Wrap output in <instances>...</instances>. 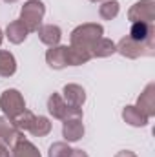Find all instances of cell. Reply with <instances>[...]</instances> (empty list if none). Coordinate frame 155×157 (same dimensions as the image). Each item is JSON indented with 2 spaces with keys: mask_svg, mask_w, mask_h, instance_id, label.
<instances>
[{
  "mask_svg": "<svg viewBox=\"0 0 155 157\" xmlns=\"http://www.w3.org/2000/svg\"><path fill=\"white\" fill-rule=\"evenodd\" d=\"M73 148H70L68 143H53L49 146L47 157H71Z\"/></svg>",
  "mask_w": 155,
  "mask_h": 157,
  "instance_id": "cell-23",
  "label": "cell"
},
{
  "mask_svg": "<svg viewBox=\"0 0 155 157\" xmlns=\"http://www.w3.org/2000/svg\"><path fill=\"white\" fill-rule=\"evenodd\" d=\"M115 157H137L131 150H120V152H117Z\"/></svg>",
  "mask_w": 155,
  "mask_h": 157,
  "instance_id": "cell-24",
  "label": "cell"
},
{
  "mask_svg": "<svg viewBox=\"0 0 155 157\" xmlns=\"http://www.w3.org/2000/svg\"><path fill=\"white\" fill-rule=\"evenodd\" d=\"M0 157H11V154H9V148H7L6 144H2V146H0Z\"/></svg>",
  "mask_w": 155,
  "mask_h": 157,
  "instance_id": "cell-25",
  "label": "cell"
},
{
  "mask_svg": "<svg viewBox=\"0 0 155 157\" xmlns=\"http://www.w3.org/2000/svg\"><path fill=\"white\" fill-rule=\"evenodd\" d=\"M128 37H130V39H133V40H137V42H141V44H153L155 28H153V24H146V22H133Z\"/></svg>",
  "mask_w": 155,
  "mask_h": 157,
  "instance_id": "cell-8",
  "label": "cell"
},
{
  "mask_svg": "<svg viewBox=\"0 0 155 157\" xmlns=\"http://www.w3.org/2000/svg\"><path fill=\"white\" fill-rule=\"evenodd\" d=\"M120 11V4L117 0H104L99 7V15L104 20H113Z\"/></svg>",
  "mask_w": 155,
  "mask_h": 157,
  "instance_id": "cell-21",
  "label": "cell"
},
{
  "mask_svg": "<svg viewBox=\"0 0 155 157\" xmlns=\"http://www.w3.org/2000/svg\"><path fill=\"white\" fill-rule=\"evenodd\" d=\"M28 132H31V135H35V137H46V135L51 132V122H49L47 117H42V115L37 117V115H35L33 124H31V128H29Z\"/></svg>",
  "mask_w": 155,
  "mask_h": 157,
  "instance_id": "cell-20",
  "label": "cell"
},
{
  "mask_svg": "<svg viewBox=\"0 0 155 157\" xmlns=\"http://www.w3.org/2000/svg\"><path fill=\"white\" fill-rule=\"evenodd\" d=\"M17 71V60L11 51L0 49V77H11Z\"/></svg>",
  "mask_w": 155,
  "mask_h": 157,
  "instance_id": "cell-19",
  "label": "cell"
},
{
  "mask_svg": "<svg viewBox=\"0 0 155 157\" xmlns=\"http://www.w3.org/2000/svg\"><path fill=\"white\" fill-rule=\"evenodd\" d=\"M2 40H4V33H2V29H0V46H2Z\"/></svg>",
  "mask_w": 155,
  "mask_h": 157,
  "instance_id": "cell-27",
  "label": "cell"
},
{
  "mask_svg": "<svg viewBox=\"0 0 155 157\" xmlns=\"http://www.w3.org/2000/svg\"><path fill=\"white\" fill-rule=\"evenodd\" d=\"M2 144H4V143H2V141H0V146H2Z\"/></svg>",
  "mask_w": 155,
  "mask_h": 157,
  "instance_id": "cell-30",
  "label": "cell"
},
{
  "mask_svg": "<svg viewBox=\"0 0 155 157\" xmlns=\"http://www.w3.org/2000/svg\"><path fill=\"white\" fill-rule=\"evenodd\" d=\"M71 157H88V154H86V152H84V150H73V152H71Z\"/></svg>",
  "mask_w": 155,
  "mask_h": 157,
  "instance_id": "cell-26",
  "label": "cell"
},
{
  "mask_svg": "<svg viewBox=\"0 0 155 157\" xmlns=\"http://www.w3.org/2000/svg\"><path fill=\"white\" fill-rule=\"evenodd\" d=\"M29 31L26 29V26L20 20H13L7 28H6V37L11 44H22L24 40L28 39Z\"/></svg>",
  "mask_w": 155,
  "mask_h": 157,
  "instance_id": "cell-15",
  "label": "cell"
},
{
  "mask_svg": "<svg viewBox=\"0 0 155 157\" xmlns=\"http://www.w3.org/2000/svg\"><path fill=\"white\" fill-rule=\"evenodd\" d=\"M44 15H46V6L42 0H28L20 9L18 20L26 26L29 33H33V31H39V28L42 26Z\"/></svg>",
  "mask_w": 155,
  "mask_h": 157,
  "instance_id": "cell-2",
  "label": "cell"
},
{
  "mask_svg": "<svg viewBox=\"0 0 155 157\" xmlns=\"http://www.w3.org/2000/svg\"><path fill=\"white\" fill-rule=\"evenodd\" d=\"M135 108H137L142 115H146L148 119H152L155 115V84L153 82H150V84L144 88V91L139 95Z\"/></svg>",
  "mask_w": 155,
  "mask_h": 157,
  "instance_id": "cell-7",
  "label": "cell"
},
{
  "mask_svg": "<svg viewBox=\"0 0 155 157\" xmlns=\"http://www.w3.org/2000/svg\"><path fill=\"white\" fill-rule=\"evenodd\" d=\"M47 112L53 119H59V121H66V119H73L78 117L82 119V108H75V106H70L60 93H51L49 99H47Z\"/></svg>",
  "mask_w": 155,
  "mask_h": 157,
  "instance_id": "cell-3",
  "label": "cell"
},
{
  "mask_svg": "<svg viewBox=\"0 0 155 157\" xmlns=\"http://www.w3.org/2000/svg\"><path fill=\"white\" fill-rule=\"evenodd\" d=\"M33 119H35V115H33L29 110H24L18 117L13 119V124H15L20 132H28V130L31 128V124H33Z\"/></svg>",
  "mask_w": 155,
  "mask_h": 157,
  "instance_id": "cell-22",
  "label": "cell"
},
{
  "mask_svg": "<svg viewBox=\"0 0 155 157\" xmlns=\"http://www.w3.org/2000/svg\"><path fill=\"white\" fill-rule=\"evenodd\" d=\"M6 4H13V2H17V0H4Z\"/></svg>",
  "mask_w": 155,
  "mask_h": 157,
  "instance_id": "cell-28",
  "label": "cell"
},
{
  "mask_svg": "<svg viewBox=\"0 0 155 157\" xmlns=\"http://www.w3.org/2000/svg\"><path fill=\"white\" fill-rule=\"evenodd\" d=\"M0 110L4 112V117H7L9 121L18 117L26 110V101H24L22 93L18 90H13V88L2 91V95H0Z\"/></svg>",
  "mask_w": 155,
  "mask_h": 157,
  "instance_id": "cell-4",
  "label": "cell"
},
{
  "mask_svg": "<svg viewBox=\"0 0 155 157\" xmlns=\"http://www.w3.org/2000/svg\"><path fill=\"white\" fill-rule=\"evenodd\" d=\"M117 53H120L126 59H139V57H152L155 44H141L130 37H122L115 44Z\"/></svg>",
  "mask_w": 155,
  "mask_h": 157,
  "instance_id": "cell-5",
  "label": "cell"
},
{
  "mask_svg": "<svg viewBox=\"0 0 155 157\" xmlns=\"http://www.w3.org/2000/svg\"><path fill=\"white\" fill-rule=\"evenodd\" d=\"M62 93H64L62 99H64L70 106L82 108V104L86 102V91H84V88L78 86V84H66L64 90H62Z\"/></svg>",
  "mask_w": 155,
  "mask_h": 157,
  "instance_id": "cell-12",
  "label": "cell"
},
{
  "mask_svg": "<svg viewBox=\"0 0 155 157\" xmlns=\"http://www.w3.org/2000/svg\"><path fill=\"white\" fill-rule=\"evenodd\" d=\"M68 46H53L46 51V62L53 70H62L68 66V57H66Z\"/></svg>",
  "mask_w": 155,
  "mask_h": 157,
  "instance_id": "cell-11",
  "label": "cell"
},
{
  "mask_svg": "<svg viewBox=\"0 0 155 157\" xmlns=\"http://www.w3.org/2000/svg\"><path fill=\"white\" fill-rule=\"evenodd\" d=\"M22 137V132L13 124V121H9L7 117H0V141L6 146H13Z\"/></svg>",
  "mask_w": 155,
  "mask_h": 157,
  "instance_id": "cell-10",
  "label": "cell"
},
{
  "mask_svg": "<svg viewBox=\"0 0 155 157\" xmlns=\"http://www.w3.org/2000/svg\"><path fill=\"white\" fill-rule=\"evenodd\" d=\"M37 33H39V39L42 40L46 46H49V48L59 46V42H60V39H62V29H60L59 26H53V24L40 26Z\"/></svg>",
  "mask_w": 155,
  "mask_h": 157,
  "instance_id": "cell-13",
  "label": "cell"
},
{
  "mask_svg": "<svg viewBox=\"0 0 155 157\" xmlns=\"http://www.w3.org/2000/svg\"><path fill=\"white\" fill-rule=\"evenodd\" d=\"M122 119H124L130 126H135V128H142V126H146L148 121H150L146 115H142L135 106H126V108L122 110Z\"/></svg>",
  "mask_w": 155,
  "mask_h": 157,
  "instance_id": "cell-18",
  "label": "cell"
},
{
  "mask_svg": "<svg viewBox=\"0 0 155 157\" xmlns=\"http://www.w3.org/2000/svg\"><path fill=\"white\" fill-rule=\"evenodd\" d=\"M128 20L133 22H146L153 24L155 22V2L153 0H141L135 2L130 11H128Z\"/></svg>",
  "mask_w": 155,
  "mask_h": 157,
  "instance_id": "cell-6",
  "label": "cell"
},
{
  "mask_svg": "<svg viewBox=\"0 0 155 157\" xmlns=\"http://www.w3.org/2000/svg\"><path fill=\"white\" fill-rule=\"evenodd\" d=\"M115 51H117L115 42L112 39H106V37H100V39L93 44V48H91V55H93V57H99V59L110 57V55H113Z\"/></svg>",
  "mask_w": 155,
  "mask_h": 157,
  "instance_id": "cell-17",
  "label": "cell"
},
{
  "mask_svg": "<svg viewBox=\"0 0 155 157\" xmlns=\"http://www.w3.org/2000/svg\"><path fill=\"white\" fill-rule=\"evenodd\" d=\"M11 157H42V155H40L39 148L31 141L22 137L13 144V155Z\"/></svg>",
  "mask_w": 155,
  "mask_h": 157,
  "instance_id": "cell-16",
  "label": "cell"
},
{
  "mask_svg": "<svg viewBox=\"0 0 155 157\" xmlns=\"http://www.w3.org/2000/svg\"><path fill=\"white\" fill-rule=\"evenodd\" d=\"M66 57H68V66H82V64H86L93 59L89 49L77 48V46H68Z\"/></svg>",
  "mask_w": 155,
  "mask_h": 157,
  "instance_id": "cell-14",
  "label": "cell"
},
{
  "mask_svg": "<svg viewBox=\"0 0 155 157\" xmlns=\"http://www.w3.org/2000/svg\"><path fill=\"white\" fill-rule=\"evenodd\" d=\"M102 33H104V28L100 24H95V22L82 24V26H78L71 31V37H70L71 44L70 46H77V48H84V49L91 51L93 44L102 37Z\"/></svg>",
  "mask_w": 155,
  "mask_h": 157,
  "instance_id": "cell-1",
  "label": "cell"
},
{
  "mask_svg": "<svg viewBox=\"0 0 155 157\" xmlns=\"http://www.w3.org/2000/svg\"><path fill=\"white\" fill-rule=\"evenodd\" d=\"M84 135V122L82 119L73 117L62 121V137L66 139V143H75L78 139H82Z\"/></svg>",
  "mask_w": 155,
  "mask_h": 157,
  "instance_id": "cell-9",
  "label": "cell"
},
{
  "mask_svg": "<svg viewBox=\"0 0 155 157\" xmlns=\"http://www.w3.org/2000/svg\"><path fill=\"white\" fill-rule=\"evenodd\" d=\"M89 2H104V0H89Z\"/></svg>",
  "mask_w": 155,
  "mask_h": 157,
  "instance_id": "cell-29",
  "label": "cell"
}]
</instances>
